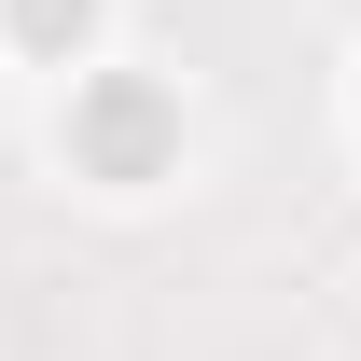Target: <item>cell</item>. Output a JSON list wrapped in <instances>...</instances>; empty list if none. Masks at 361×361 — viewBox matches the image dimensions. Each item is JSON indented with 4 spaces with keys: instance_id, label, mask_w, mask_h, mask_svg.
<instances>
[{
    "instance_id": "7a4b0ae2",
    "label": "cell",
    "mask_w": 361,
    "mask_h": 361,
    "mask_svg": "<svg viewBox=\"0 0 361 361\" xmlns=\"http://www.w3.org/2000/svg\"><path fill=\"white\" fill-rule=\"evenodd\" d=\"M84 14H97V0H14V28H28V42H84Z\"/></svg>"
},
{
    "instance_id": "6da1fadb",
    "label": "cell",
    "mask_w": 361,
    "mask_h": 361,
    "mask_svg": "<svg viewBox=\"0 0 361 361\" xmlns=\"http://www.w3.org/2000/svg\"><path fill=\"white\" fill-rule=\"evenodd\" d=\"M70 139H84L97 180H153V153H167V97H153V84H97L84 111H70Z\"/></svg>"
}]
</instances>
